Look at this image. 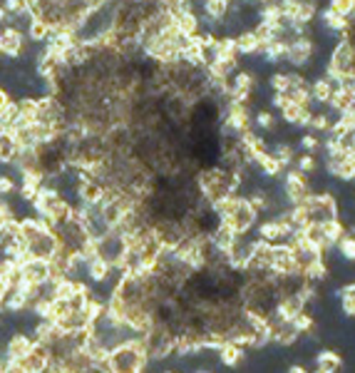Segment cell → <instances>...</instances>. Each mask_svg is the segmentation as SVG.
I'll return each instance as SVG.
<instances>
[{
  "label": "cell",
  "instance_id": "cell-6",
  "mask_svg": "<svg viewBox=\"0 0 355 373\" xmlns=\"http://www.w3.org/2000/svg\"><path fill=\"white\" fill-rule=\"evenodd\" d=\"M58 237L53 234V229H45L40 231L35 239H30L28 244H25V249H28V256L30 259H40V261H50L55 256V251H58Z\"/></svg>",
  "mask_w": 355,
  "mask_h": 373
},
{
  "label": "cell",
  "instance_id": "cell-10",
  "mask_svg": "<svg viewBox=\"0 0 355 373\" xmlns=\"http://www.w3.org/2000/svg\"><path fill=\"white\" fill-rule=\"evenodd\" d=\"M50 281V269L48 261L30 259L25 264H20V284L28 286H45Z\"/></svg>",
  "mask_w": 355,
  "mask_h": 373
},
{
  "label": "cell",
  "instance_id": "cell-8",
  "mask_svg": "<svg viewBox=\"0 0 355 373\" xmlns=\"http://www.w3.org/2000/svg\"><path fill=\"white\" fill-rule=\"evenodd\" d=\"M313 58V40L308 35H296L293 40H288V48H286V60H288L293 67H303L311 63Z\"/></svg>",
  "mask_w": 355,
  "mask_h": 373
},
{
  "label": "cell",
  "instance_id": "cell-30",
  "mask_svg": "<svg viewBox=\"0 0 355 373\" xmlns=\"http://www.w3.org/2000/svg\"><path fill=\"white\" fill-rule=\"evenodd\" d=\"M291 324L296 326V329H298V333H301V336H303V333H313V329H315L313 316L308 314V311H303V314H298L296 319L291 321Z\"/></svg>",
  "mask_w": 355,
  "mask_h": 373
},
{
  "label": "cell",
  "instance_id": "cell-17",
  "mask_svg": "<svg viewBox=\"0 0 355 373\" xmlns=\"http://www.w3.org/2000/svg\"><path fill=\"white\" fill-rule=\"evenodd\" d=\"M219 361H221V366H226V368H236L239 363L246 358V354H243V349L241 346H236V344H231V341H226L224 346H221L219 351Z\"/></svg>",
  "mask_w": 355,
  "mask_h": 373
},
{
  "label": "cell",
  "instance_id": "cell-39",
  "mask_svg": "<svg viewBox=\"0 0 355 373\" xmlns=\"http://www.w3.org/2000/svg\"><path fill=\"white\" fill-rule=\"evenodd\" d=\"M313 373H323V371H313Z\"/></svg>",
  "mask_w": 355,
  "mask_h": 373
},
{
  "label": "cell",
  "instance_id": "cell-32",
  "mask_svg": "<svg viewBox=\"0 0 355 373\" xmlns=\"http://www.w3.org/2000/svg\"><path fill=\"white\" fill-rule=\"evenodd\" d=\"M298 144H301V149L306 154H315L320 149V140H318V135H313V132H311V135H303L301 140H298Z\"/></svg>",
  "mask_w": 355,
  "mask_h": 373
},
{
  "label": "cell",
  "instance_id": "cell-21",
  "mask_svg": "<svg viewBox=\"0 0 355 373\" xmlns=\"http://www.w3.org/2000/svg\"><path fill=\"white\" fill-rule=\"evenodd\" d=\"M333 88H336V85H333L328 77H318V80L311 85V100L318 102V105H328V100H331V95H333Z\"/></svg>",
  "mask_w": 355,
  "mask_h": 373
},
{
  "label": "cell",
  "instance_id": "cell-9",
  "mask_svg": "<svg viewBox=\"0 0 355 373\" xmlns=\"http://www.w3.org/2000/svg\"><path fill=\"white\" fill-rule=\"evenodd\" d=\"M33 346H35V341H33L28 333H12L6 341V346H3V361L20 363L25 356L33 351Z\"/></svg>",
  "mask_w": 355,
  "mask_h": 373
},
{
  "label": "cell",
  "instance_id": "cell-13",
  "mask_svg": "<svg viewBox=\"0 0 355 373\" xmlns=\"http://www.w3.org/2000/svg\"><path fill=\"white\" fill-rule=\"evenodd\" d=\"M236 234L231 231L229 224H224V222H219L216 224V229L209 234V242H211V247L216 249V251H221V254H226L231 247H234V242H236Z\"/></svg>",
  "mask_w": 355,
  "mask_h": 373
},
{
  "label": "cell",
  "instance_id": "cell-35",
  "mask_svg": "<svg viewBox=\"0 0 355 373\" xmlns=\"http://www.w3.org/2000/svg\"><path fill=\"white\" fill-rule=\"evenodd\" d=\"M10 105H12V95L8 92L6 88H3V85H0V117L8 113V107H10Z\"/></svg>",
  "mask_w": 355,
  "mask_h": 373
},
{
  "label": "cell",
  "instance_id": "cell-2",
  "mask_svg": "<svg viewBox=\"0 0 355 373\" xmlns=\"http://www.w3.org/2000/svg\"><path fill=\"white\" fill-rule=\"evenodd\" d=\"M303 209L308 214V224H326L331 219H340L336 197L328 194V192H318V194L311 192L303 201Z\"/></svg>",
  "mask_w": 355,
  "mask_h": 373
},
{
  "label": "cell",
  "instance_id": "cell-23",
  "mask_svg": "<svg viewBox=\"0 0 355 373\" xmlns=\"http://www.w3.org/2000/svg\"><path fill=\"white\" fill-rule=\"evenodd\" d=\"M15 154H18V144L12 140V135H0V167H10L15 162Z\"/></svg>",
  "mask_w": 355,
  "mask_h": 373
},
{
  "label": "cell",
  "instance_id": "cell-29",
  "mask_svg": "<svg viewBox=\"0 0 355 373\" xmlns=\"http://www.w3.org/2000/svg\"><path fill=\"white\" fill-rule=\"evenodd\" d=\"M336 249H338V254L343 256V259L355 261V237H353V234H345V237L336 244Z\"/></svg>",
  "mask_w": 355,
  "mask_h": 373
},
{
  "label": "cell",
  "instance_id": "cell-36",
  "mask_svg": "<svg viewBox=\"0 0 355 373\" xmlns=\"http://www.w3.org/2000/svg\"><path fill=\"white\" fill-rule=\"evenodd\" d=\"M8 294H10V284H8L6 279H0V306H3V304H6Z\"/></svg>",
  "mask_w": 355,
  "mask_h": 373
},
{
  "label": "cell",
  "instance_id": "cell-1",
  "mask_svg": "<svg viewBox=\"0 0 355 373\" xmlns=\"http://www.w3.org/2000/svg\"><path fill=\"white\" fill-rule=\"evenodd\" d=\"M144 349H147L149 361H164L174 354V346H177V336L174 331H169L166 326L154 324L147 333H144Z\"/></svg>",
  "mask_w": 355,
  "mask_h": 373
},
{
  "label": "cell",
  "instance_id": "cell-16",
  "mask_svg": "<svg viewBox=\"0 0 355 373\" xmlns=\"http://www.w3.org/2000/svg\"><path fill=\"white\" fill-rule=\"evenodd\" d=\"M236 53L239 55H259L261 53V40L256 38L254 30H243L236 38Z\"/></svg>",
  "mask_w": 355,
  "mask_h": 373
},
{
  "label": "cell",
  "instance_id": "cell-27",
  "mask_svg": "<svg viewBox=\"0 0 355 373\" xmlns=\"http://www.w3.org/2000/svg\"><path fill=\"white\" fill-rule=\"evenodd\" d=\"M271 157H273L276 162H279L281 167H288L291 162H293V147H291L288 142H279L276 147H273Z\"/></svg>",
  "mask_w": 355,
  "mask_h": 373
},
{
  "label": "cell",
  "instance_id": "cell-12",
  "mask_svg": "<svg viewBox=\"0 0 355 373\" xmlns=\"http://www.w3.org/2000/svg\"><path fill=\"white\" fill-rule=\"evenodd\" d=\"M306 311V301L301 299V294H286V297H281L279 306H276V314H279L281 321H293L298 314H303Z\"/></svg>",
  "mask_w": 355,
  "mask_h": 373
},
{
  "label": "cell",
  "instance_id": "cell-15",
  "mask_svg": "<svg viewBox=\"0 0 355 373\" xmlns=\"http://www.w3.org/2000/svg\"><path fill=\"white\" fill-rule=\"evenodd\" d=\"M50 35H53V28H50L48 23H42V20H37V18H30L28 28H25V38H28L30 42L45 45V42L50 40Z\"/></svg>",
  "mask_w": 355,
  "mask_h": 373
},
{
  "label": "cell",
  "instance_id": "cell-37",
  "mask_svg": "<svg viewBox=\"0 0 355 373\" xmlns=\"http://www.w3.org/2000/svg\"><path fill=\"white\" fill-rule=\"evenodd\" d=\"M3 373H28L20 363H3Z\"/></svg>",
  "mask_w": 355,
  "mask_h": 373
},
{
  "label": "cell",
  "instance_id": "cell-18",
  "mask_svg": "<svg viewBox=\"0 0 355 373\" xmlns=\"http://www.w3.org/2000/svg\"><path fill=\"white\" fill-rule=\"evenodd\" d=\"M340 363H343V358H340V354L338 351H331V349H323L315 354V371H323V373H336L338 368H340Z\"/></svg>",
  "mask_w": 355,
  "mask_h": 373
},
{
  "label": "cell",
  "instance_id": "cell-34",
  "mask_svg": "<svg viewBox=\"0 0 355 373\" xmlns=\"http://www.w3.org/2000/svg\"><path fill=\"white\" fill-rule=\"evenodd\" d=\"M296 169H298V172H303V174L313 172V169H315V157H313V154L303 152L301 157L296 160Z\"/></svg>",
  "mask_w": 355,
  "mask_h": 373
},
{
  "label": "cell",
  "instance_id": "cell-33",
  "mask_svg": "<svg viewBox=\"0 0 355 373\" xmlns=\"http://www.w3.org/2000/svg\"><path fill=\"white\" fill-rule=\"evenodd\" d=\"M271 88H273V92L286 95V90H288V72H276V75H271Z\"/></svg>",
  "mask_w": 355,
  "mask_h": 373
},
{
  "label": "cell",
  "instance_id": "cell-19",
  "mask_svg": "<svg viewBox=\"0 0 355 373\" xmlns=\"http://www.w3.org/2000/svg\"><path fill=\"white\" fill-rule=\"evenodd\" d=\"M320 20H323V28L331 30V33H336V35H343V38H345V33H348V28H350V20L340 18L338 13L328 10V8L320 13Z\"/></svg>",
  "mask_w": 355,
  "mask_h": 373
},
{
  "label": "cell",
  "instance_id": "cell-25",
  "mask_svg": "<svg viewBox=\"0 0 355 373\" xmlns=\"http://www.w3.org/2000/svg\"><path fill=\"white\" fill-rule=\"evenodd\" d=\"M340 306H343V314L345 316H355V281L353 284H345L340 289Z\"/></svg>",
  "mask_w": 355,
  "mask_h": 373
},
{
  "label": "cell",
  "instance_id": "cell-28",
  "mask_svg": "<svg viewBox=\"0 0 355 373\" xmlns=\"http://www.w3.org/2000/svg\"><path fill=\"white\" fill-rule=\"evenodd\" d=\"M336 122V119H331V115H326V113H318L315 115L313 113V117H311V122H308V127L313 130V135H318V132H331V124Z\"/></svg>",
  "mask_w": 355,
  "mask_h": 373
},
{
  "label": "cell",
  "instance_id": "cell-31",
  "mask_svg": "<svg viewBox=\"0 0 355 373\" xmlns=\"http://www.w3.org/2000/svg\"><path fill=\"white\" fill-rule=\"evenodd\" d=\"M254 122H256V127H259V130H266V132L276 130V117H273L271 113H266V110L256 113L254 115Z\"/></svg>",
  "mask_w": 355,
  "mask_h": 373
},
{
  "label": "cell",
  "instance_id": "cell-26",
  "mask_svg": "<svg viewBox=\"0 0 355 373\" xmlns=\"http://www.w3.org/2000/svg\"><path fill=\"white\" fill-rule=\"evenodd\" d=\"M328 10L338 13L340 18L350 20L355 15V0H328Z\"/></svg>",
  "mask_w": 355,
  "mask_h": 373
},
{
  "label": "cell",
  "instance_id": "cell-7",
  "mask_svg": "<svg viewBox=\"0 0 355 373\" xmlns=\"http://www.w3.org/2000/svg\"><path fill=\"white\" fill-rule=\"evenodd\" d=\"M271 272L276 276H291V274H298L296 261H293V251L286 242L271 244Z\"/></svg>",
  "mask_w": 355,
  "mask_h": 373
},
{
  "label": "cell",
  "instance_id": "cell-24",
  "mask_svg": "<svg viewBox=\"0 0 355 373\" xmlns=\"http://www.w3.org/2000/svg\"><path fill=\"white\" fill-rule=\"evenodd\" d=\"M256 234H259V239H263V242L276 244V242H281V224L276 222V217H273V219L261 222V224L256 226Z\"/></svg>",
  "mask_w": 355,
  "mask_h": 373
},
{
  "label": "cell",
  "instance_id": "cell-14",
  "mask_svg": "<svg viewBox=\"0 0 355 373\" xmlns=\"http://www.w3.org/2000/svg\"><path fill=\"white\" fill-rule=\"evenodd\" d=\"M298 338H301V333H298V329L291 324V321H284V324H279L276 329H271V344L284 346V349L296 346Z\"/></svg>",
  "mask_w": 355,
  "mask_h": 373
},
{
  "label": "cell",
  "instance_id": "cell-5",
  "mask_svg": "<svg viewBox=\"0 0 355 373\" xmlns=\"http://www.w3.org/2000/svg\"><path fill=\"white\" fill-rule=\"evenodd\" d=\"M25 48H28V42H25L23 30L12 28V25H3V30H0V53L10 60H20Z\"/></svg>",
  "mask_w": 355,
  "mask_h": 373
},
{
  "label": "cell",
  "instance_id": "cell-22",
  "mask_svg": "<svg viewBox=\"0 0 355 373\" xmlns=\"http://www.w3.org/2000/svg\"><path fill=\"white\" fill-rule=\"evenodd\" d=\"M251 165L259 167L263 177H279L281 169H284V167H281L279 162H276V160H273V157H271V152H261V154H256Z\"/></svg>",
  "mask_w": 355,
  "mask_h": 373
},
{
  "label": "cell",
  "instance_id": "cell-40",
  "mask_svg": "<svg viewBox=\"0 0 355 373\" xmlns=\"http://www.w3.org/2000/svg\"><path fill=\"white\" fill-rule=\"evenodd\" d=\"M0 314H3V308H0Z\"/></svg>",
  "mask_w": 355,
  "mask_h": 373
},
{
  "label": "cell",
  "instance_id": "cell-4",
  "mask_svg": "<svg viewBox=\"0 0 355 373\" xmlns=\"http://www.w3.org/2000/svg\"><path fill=\"white\" fill-rule=\"evenodd\" d=\"M311 194V182H308V174L298 172V169H288L284 179V197L291 207H298L306 201V197Z\"/></svg>",
  "mask_w": 355,
  "mask_h": 373
},
{
  "label": "cell",
  "instance_id": "cell-3",
  "mask_svg": "<svg viewBox=\"0 0 355 373\" xmlns=\"http://www.w3.org/2000/svg\"><path fill=\"white\" fill-rule=\"evenodd\" d=\"M256 219H259V212L251 207L249 199L246 197H236V204H234V209H231L229 217L224 219V224H229L236 237H246L256 226Z\"/></svg>",
  "mask_w": 355,
  "mask_h": 373
},
{
  "label": "cell",
  "instance_id": "cell-11",
  "mask_svg": "<svg viewBox=\"0 0 355 373\" xmlns=\"http://www.w3.org/2000/svg\"><path fill=\"white\" fill-rule=\"evenodd\" d=\"M50 349L48 346H33V351H30L28 356H25L23 361H20V366L25 368L28 373H45L48 371V366H50Z\"/></svg>",
  "mask_w": 355,
  "mask_h": 373
},
{
  "label": "cell",
  "instance_id": "cell-38",
  "mask_svg": "<svg viewBox=\"0 0 355 373\" xmlns=\"http://www.w3.org/2000/svg\"><path fill=\"white\" fill-rule=\"evenodd\" d=\"M288 373H308L306 366H301V363H293V366H288Z\"/></svg>",
  "mask_w": 355,
  "mask_h": 373
},
{
  "label": "cell",
  "instance_id": "cell-20",
  "mask_svg": "<svg viewBox=\"0 0 355 373\" xmlns=\"http://www.w3.org/2000/svg\"><path fill=\"white\" fill-rule=\"evenodd\" d=\"M320 229H323V239H326V247L331 249V247H336L340 239L348 234L345 231V224L340 219H331V222H326V224H320Z\"/></svg>",
  "mask_w": 355,
  "mask_h": 373
}]
</instances>
